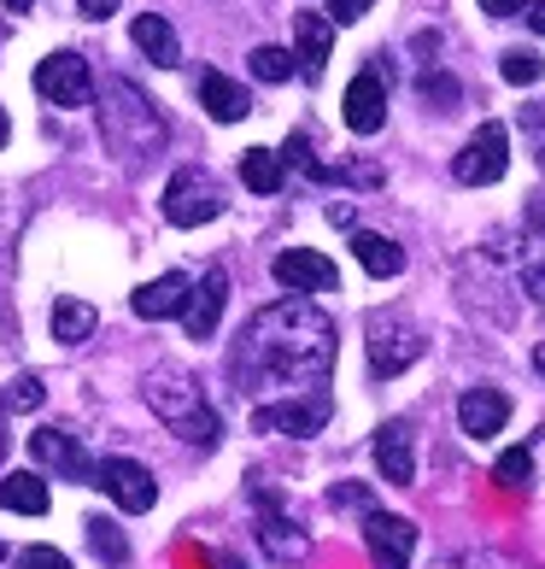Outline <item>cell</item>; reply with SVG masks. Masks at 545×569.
Listing matches in <instances>:
<instances>
[{
	"label": "cell",
	"instance_id": "1",
	"mask_svg": "<svg viewBox=\"0 0 545 569\" xmlns=\"http://www.w3.org/2000/svg\"><path fill=\"white\" fill-rule=\"evenodd\" d=\"M334 365V323L311 300H276L241 329L235 376L246 388H317Z\"/></svg>",
	"mask_w": 545,
	"mask_h": 569
},
{
	"label": "cell",
	"instance_id": "2",
	"mask_svg": "<svg viewBox=\"0 0 545 569\" xmlns=\"http://www.w3.org/2000/svg\"><path fill=\"white\" fill-rule=\"evenodd\" d=\"M100 136H107V147L123 164H135V171L164 153V118H159V107L135 89V82H123V77H112L107 89H100Z\"/></svg>",
	"mask_w": 545,
	"mask_h": 569
},
{
	"label": "cell",
	"instance_id": "3",
	"mask_svg": "<svg viewBox=\"0 0 545 569\" xmlns=\"http://www.w3.org/2000/svg\"><path fill=\"white\" fill-rule=\"evenodd\" d=\"M147 406L159 411V423L164 429H176V435H188L194 447H212L218 440V411L200 399V388H194V376H176V370H153L147 376Z\"/></svg>",
	"mask_w": 545,
	"mask_h": 569
},
{
	"label": "cell",
	"instance_id": "4",
	"mask_svg": "<svg viewBox=\"0 0 545 569\" xmlns=\"http://www.w3.org/2000/svg\"><path fill=\"white\" fill-rule=\"evenodd\" d=\"M218 212H223V188L205 177L200 164H182L171 177V188H164V218L176 229H194V223H212Z\"/></svg>",
	"mask_w": 545,
	"mask_h": 569
},
{
	"label": "cell",
	"instance_id": "5",
	"mask_svg": "<svg viewBox=\"0 0 545 569\" xmlns=\"http://www.w3.org/2000/svg\"><path fill=\"white\" fill-rule=\"evenodd\" d=\"M505 171H511V130H505V123H481V130L464 141L457 164H452V177L470 182V188H487Z\"/></svg>",
	"mask_w": 545,
	"mask_h": 569
},
{
	"label": "cell",
	"instance_id": "6",
	"mask_svg": "<svg viewBox=\"0 0 545 569\" xmlns=\"http://www.w3.org/2000/svg\"><path fill=\"white\" fill-rule=\"evenodd\" d=\"M89 476H94L100 493L123 505V511H153V499H159L153 470H147V463H135V458H100Z\"/></svg>",
	"mask_w": 545,
	"mask_h": 569
},
{
	"label": "cell",
	"instance_id": "7",
	"mask_svg": "<svg viewBox=\"0 0 545 569\" xmlns=\"http://www.w3.org/2000/svg\"><path fill=\"white\" fill-rule=\"evenodd\" d=\"M36 89L48 107H89V89H94V77H89V59H77V53H48L36 66Z\"/></svg>",
	"mask_w": 545,
	"mask_h": 569
},
{
	"label": "cell",
	"instance_id": "8",
	"mask_svg": "<svg viewBox=\"0 0 545 569\" xmlns=\"http://www.w3.org/2000/svg\"><path fill=\"white\" fill-rule=\"evenodd\" d=\"M323 423H329V399H323V393L276 399V406H259V411H253V429H259V435H317Z\"/></svg>",
	"mask_w": 545,
	"mask_h": 569
},
{
	"label": "cell",
	"instance_id": "9",
	"mask_svg": "<svg viewBox=\"0 0 545 569\" xmlns=\"http://www.w3.org/2000/svg\"><path fill=\"white\" fill-rule=\"evenodd\" d=\"M416 329H405L400 318H370V370L375 376H400L405 365H416Z\"/></svg>",
	"mask_w": 545,
	"mask_h": 569
},
{
	"label": "cell",
	"instance_id": "10",
	"mask_svg": "<svg viewBox=\"0 0 545 569\" xmlns=\"http://www.w3.org/2000/svg\"><path fill=\"white\" fill-rule=\"evenodd\" d=\"M223 300H229V270L212 264V270H205V277L194 282V293H188L182 329L194 335V341H212V335H218V318H223Z\"/></svg>",
	"mask_w": 545,
	"mask_h": 569
},
{
	"label": "cell",
	"instance_id": "11",
	"mask_svg": "<svg viewBox=\"0 0 545 569\" xmlns=\"http://www.w3.org/2000/svg\"><path fill=\"white\" fill-rule=\"evenodd\" d=\"M276 282L287 293H329L334 282H341V270L311 247H287V252H276Z\"/></svg>",
	"mask_w": 545,
	"mask_h": 569
},
{
	"label": "cell",
	"instance_id": "12",
	"mask_svg": "<svg viewBox=\"0 0 545 569\" xmlns=\"http://www.w3.org/2000/svg\"><path fill=\"white\" fill-rule=\"evenodd\" d=\"M334 53V24L323 12H293V66H300L311 82H323Z\"/></svg>",
	"mask_w": 545,
	"mask_h": 569
},
{
	"label": "cell",
	"instance_id": "13",
	"mask_svg": "<svg viewBox=\"0 0 545 569\" xmlns=\"http://www.w3.org/2000/svg\"><path fill=\"white\" fill-rule=\"evenodd\" d=\"M382 123H387V82H382V71H359L346 82V130L375 136Z\"/></svg>",
	"mask_w": 545,
	"mask_h": 569
},
{
	"label": "cell",
	"instance_id": "14",
	"mask_svg": "<svg viewBox=\"0 0 545 569\" xmlns=\"http://www.w3.org/2000/svg\"><path fill=\"white\" fill-rule=\"evenodd\" d=\"M364 540H370V558L382 569H405L416 552V529L405 517H387V511H370L364 517Z\"/></svg>",
	"mask_w": 545,
	"mask_h": 569
},
{
	"label": "cell",
	"instance_id": "15",
	"mask_svg": "<svg viewBox=\"0 0 545 569\" xmlns=\"http://www.w3.org/2000/svg\"><path fill=\"white\" fill-rule=\"evenodd\" d=\"M188 293H194V282H188L182 270H171V277H159V282L135 288V293H130V306H135V318L159 323V318H182V311H188Z\"/></svg>",
	"mask_w": 545,
	"mask_h": 569
},
{
	"label": "cell",
	"instance_id": "16",
	"mask_svg": "<svg viewBox=\"0 0 545 569\" xmlns=\"http://www.w3.org/2000/svg\"><path fill=\"white\" fill-rule=\"evenodd\" d=\"M505 417H511V399L498 388H470L464 399H457V423H464V435H475V440L498 435V429H505Z\"/></svg>",
	"mask_w": 545,
	"mask_h": 569
},
{
	"label": "cell",
	"instance_id": "17",
	"mask_svg": "<svg viewBox=\"0 0 545 569\" xmlns=\"http://www.w3.org/2000/svg\"><path fill=\"white\" fill-rule=\"evenodd\" d=\"M30 458L41 463V470H53V476H89V458H82V447L65 435V429H36L30 435Z\"/></svg>",
	"mask_w": 545,
	"mask_h": 569
},
{
	"label": "cell",
	"instance_id": "18",
	"mask_svg": "<svg viewBox=\"0 0 545 569\" xmlns=\"http://www.w3.org/2000/svg\"><path fill=\"white\" fill-rule=\"evenodd\" d=\"M375 463H382V476L393 481V488H411L416 452H411V429L405 423H382V429H375Z\"/></svg>",
	"mask_w": 545,
	"mask_h": 569
},
{
	"label": "cell",
	"instance_id": "19",
	"mask_svg": "<svg viewBox=\"0 0 545 569\" xmlns=\"http://www.w3.org/2000/svg\"><path fill=\"white\" fill-rule=\"evenodd\" d=\"M200 100H205V112H212L218 123H241L246 112H253L246 89H241V82H229L223 71H205V77H200Z\"/></svg>",
	"mask_w": 545,
	"mask_h": 569
},
{
	"label": "cell",
	"instance_id": "20",
	"mask_svg": "<svg viewBox=\"0 0 545 569\" xmlns=\"http://www.w3.org/2000/svg\"><path fill=\"white\" fill-rule=\"evenodd\" d=\"M0 505L18 517H41L48 511V481H41L36 470H12V476H0Z\"/></svg>",
	"mask_w": 545,
	"mask_h": 569
},
{
	"label": "cell",
	"instance_id": "21",
	"mask_svg": "<svg viewBox=\"0 0 545 569\" xmlns=\"http://www.w3.org/2000/svg\"><path fill=\"white\" fill-rule=\"evenodd\" d=\"M135 48L153 59V66H176V59H182L171 18H159V12H141V18H135Z\"/></svg>",
	"mask_w": 545,
	"mask_h": 569
},
{
	"label": "cell",
	"instance_id": "22",
	"mask_svg": "<svg viewBox=\"0 0 545 569\" xmlns=\"http://www.w3.org/2000/svg\"><path fill=\"white\" fill-rule=\"evenodd\" d=\"M352 252H359V264L370 270V277H400V270H405V252H400V241L370 236V229H359V236H352Z\"/></svg>",
	"mask_w": 545,
	"mask_h": 569
},
{
	"label": "cell",
	"instance_id": "23",
	"mask_svg": "<svg viewBox=\"0 0 545 569\" xmlns=\"http://www.w3.org/2000/svg\"><path fill=\"white\" fill-rule=\"evenodd\" d=\"M241 182L253 188V194H276L282 188V153H270V147L241 153Z\"/></svg>",
	"mask_w": 545,
	"mask_h": 569
},
{
	"label": "cell",
	"instance_id": "24",
	"mask_svg": "<svg viewBox=\"0 0 545 569\" xmlns=\"http://www.w3.org/2000/svg\"><path fill=\"white\" fill-rule=\"evenodd\" d=\"M89 335H94V306H82V300H59L53 306V341L77 347V341H89Z\"/></svg>",
	"mask_w": 545,
	"mask_h": 569
},
{
	"label": "cell",
	"instance_id": "25",
	"mask_svg": "<svg viewBox=\"0 0 545 569\" xmlns=\"http://www.w3.org/2000/svg\"><path fill=\"white\" fill-rule=\"evenodd\" d=\"M82 535H89V546L100 552V563H123V558H130V540H123V529L112 517H89V522H82Z\"/></svg>",
	"mask_w": 545,
	"mask_h": 569
},
{
	"label": "cell",
	"instance_id": "26",
	"mask_svg": "<svg viewBox=\"0 0 545 569\" xmlns=\"http://www.w3.org/2000/svg\"><path fill=\"white\" fill-rule=\"evenodd\" d=\"M246 66H253L259 82H287L293 71H300V66H293V53H287V48H270V41H264V48H253V59H246Z\"/></svg>",
	"mask_w": 545,
	"mask_h": 569
},
{
	"label": "cell",
	"instance_id": "27",
	"mask_svg": "<svg viewBox=\"0 0 545 569\" xmlns=\"http://www.w3.org/2000/svg\"><path fill=\"white\" fill-rule=\"evenodd\" d=\"M493 481H498V488H528V481H534V452L528 447H511L505 458L493 463Z\"/></svg>",
	"mask_w": 545,
	"mask_h": 569
},
{
	"label": "cell",
	"instance_id": "28",
	"mask_svg": "<svg viewBox=\"0 0 545 569\" xmlns=\"http://www.w3.org/2000/svg\"><path fill=\"white\" fill-rule=\"evenodd\" d=\"M498 71H505V82H539L545 77V59L528 53V48H511L505 59H498Z\"/></svg>",
	"mask_w": 545,
	"mask_h": 569
},
{
	"label": "cell",
	"instance_id": "29",
	"mask_svg": "<svg viewBox=\"0 0 545 569\" xmlns=\"http://www.w3.org/2000/svg\"><path fill=\"white\" fill-rule=\"evenodd\" d=\"M18 569H71V558L59 546H24L18 552Z\"/></svg>",
	"mask_w": 545,
	"mask_h": 569
},
{
	"label": "cell",
	"instance_id": "30",
	"mask_svg": "<svg viewBox=\"0 0 545 569\" xmlns=\"http://www.w3.org/2000/svg\"><path fill=\"white\" fill-rule=\"evenodd\" d=\"M7 406L12 411H36L41 406V382H36V376H18V382L7 388Z\"/></svg>",
	"mask_w": 545,
	"mask_h": 569
},
{
	"label": "cell",
	"instance_id": "31",
	"mask_svg": "<svg viewBox=\"0 0 545 569\" xmlns=\"http://www.w3.org/2000/svg\"><path fill=\"white\" fill-rule=\"evenodd\" d=\"M375 7V0H329V12H334V24H359V18Z\"/></svg>",
	"mask_w": 545,
	"mask_h": 569
},
{
	"label": "cell",
	"instance_id": "32",
	"mask_svg": "<svg viewBox=\"0 0 545 569\" xmlns=\"http://www.w3.org/2000/svg\"><path fill=\"white\" fill-rule=\"evenodd\" d=\"M77 7H82V18H94V24H100V18L118 12V0H77Z\"/></svg>",
	"mask_w": 545,
	"mask_h": 569
},
{
	"label": "cell",
	"instance_id": "33",
	"mask_svg": "<svg viewBox=\"0 0 545 569\" xmlns=\"http://www.w3.org/2000/svg\"><path fill=\"white\" fill-rule=\"evenodd\" d=\"M522 7H528V0H481V12H493V18H511Z\"/></svg>",
	"mask_w": 545,
	"mask_h": 569
},
{
	"label": "cell",
	"instance_id": "34",
	"mask_svg": "<svg viewBox=\"0 0 545 569\" xmlns=\"http://www.w3.org/2000/svg\"><path fill=\"white\" fill-rule=\"evenodd\" d=\"M528 24L545 36V0H528Z\"/></svg>",
	"mask_w": 545,
	"mask_h": 569
},
{
	"label": "cell",
	"instance_id": "35",
	"mask_svg": "<svg viewBox=\"0 0 545 569\" xmlns=\"http://www.w3.org/2000/svg\"><path fill=\"white\" fill-rule=\"evenodd\" d=\"M528 288H534V300L545 306V270H528Z\"/></svg>",
	"mask_w": 545,
	"mask_h": 569
},
{
	"label": "cell",
	"instance_id": "36",
	"mask_svg": "<svg viewBox=\"0 0 545 569\" xmlns=\"http://www.w3.org/2000/svg\"><path fill=\"white\" fill-rule=\"evenodd\" d=\"M36 7V0H7V12H30Z\"/></svg>",
	"mask_w": 545,
	"mask_h": 569
},
{
	"label": "cell",
	"instance_id": "37",
	"mask_svg": "<svg viewBox=\"0 0 545 569\" xmlns=\"http://www.w3.org/2000/svg\"><path fill=\"white\" fill-rule=\"evenodd\" d=\"M7 136H12V123H7V112H0V147H7Z\"/></svg>",
	"mask_w": 545,
	"mask_h": 569
},
{
	"label": "cell",
	"instance_id": "38",
	"mask_svg": "<svg viewBox=\"0 0 545 569\" xmlns=\"http://www.w3.org/2000/svg\"><path fill=\"white\" fill-rule=\"evenodd\" d=\"M534 365H539V370H545V347H539V352H534Z\"/></svg>",
	"mask_w": 545,
	"mask_h": 569
},
{
	"label": "cell",
	"instance_id": "39",
	"mask_svg": "<svg viewBox=\"0 0 545 569\" xmlns=\"http://www.w3.org/2000/svg\"><path fill=\"white\" fill-rule=\"evenodd\" d=\"M0 558H7V540H0Z\"/></svg>",
	"mask_w": 545,
	"mask_h": 569
},
{
	"label": "cell",
	"instance_id": "40",
	"mask_svg": "<svg viewBox=\"0 0 545 569\" xmlns=\"http://www.w3.org/2000/svg\"><path fill=\"white\" fill-rule=\"evenodd\" d=\"M0 447H7V435H0Z\"/></svg>",
	"mask_w": 545,
	"mask_h": 569
}]
</instances>
